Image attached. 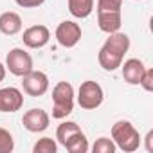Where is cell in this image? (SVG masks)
<instances>
[{
	"label": "cell",
	"mask_w": 153,
	"mask_h": 153,
	"mask_svg": "<svg viewBox=\"0 0 153 153\" xmlns=\"http://www.w3.org/2000/svg\"><path fill=\"white\" fill-rule=\"evenodd\" d=\"M121 68H123V78L128 85H139L142 74L146 70L144 63L139 59V58H130L126 59L124 63H121Z\"/></svg>",
	"instance_id": "cell-12"
},
{
	"label": "cell",
	"mask_w": 153,
	"mask_h": 153,
	"mask_svg": "<svg viewBox=\"0 0 153 153\" xmlns=\"http://www.w3.org/2000/svg\"><path fill=\"white\" fill-rule=\"evenodd\" d=\"M16 6L24 7V9H31V7H40L45 0H15Z\"/></svg>",
	"instance_id": "cell-22"
},
{
	"label": "cell",
	"mask_w": 153,
	"mask_h": 153,
	"mask_svg": "<svg viewBox=\"0 0 153 153\" xmlns=\"http://www.w3.org/2000/svg\"><path fill=\"white\" fill-rule=\"evenodd\" d=\"M128 49H130V36L124 34V33H119V31L112 33V34H108L103 47L99 49L97 61L105 70L114 72L121 67Z\"/></svg>",
	"instance_id": "cell-1"
},
{
	"label": "cell",
	"mask_w": 153,
	"mask_h": 153,
	"mask_svg": "<svg viewBox=\"0 0 153 153\" xmlns=\"http://www.w3.org/2000/svg\"><path fill=\"white\" fill-rule=\"evenodd\" d=\"M105 92L97 81H83L78 90V103L83 110H96L103 105Z\"/></svg>",
	"instance_id": "cell-4"
},
{
	"label": "cell",
	"mask_w": 153,
	"mask_h": 153,
	"mask_svg": "<svg viewBox=\"0 0 153 153\" xmlns=\"http://www.w3.org/2000/svg\"><path fill=\"white\" fill-rule=\"evenodd\" d=\"M88 148H90V146H88V140H87V137H85L83 131H78V133H76V135L65 144V149L70 151V153H87Z\"/></svg>",
	"instance_id": "cell-16"
},
{
	"label": "cell",
	"mask_w": 153,
	"mask_h": 153,
	"mask_svg": "<svg viewBox=\"0 0 153 153\" xmlns=\"http://www.w3.org/2000/svg\"><path fill=\"white\" fill-rule=\"evenodd\" d=\"M97 25L106 34L117 33L123 25L121 11H97Z\"/></svg>",
	"instance_id": "cell-11"
},
{
	"label": "cell",
	"mask_w": 153,
	"mask_h": 153,
	"mask_svg": "<svg viewBox=\"0 0 153 153\" xmlns=\"http://www.w3.org/2000/svg\"><path fill=\"white\" fill-rule=\"evenodd\" d=\"M22 40H24V45L29 47V49H42L49 43L51 40V31L47 25H31L24 31L22 34Z\"/></svg>",
	"instance_id": "cell-9"
},
{
	"label": "cell",
	"mask_w": 153,
	"mask_h": 153,
	"mask_svg": "<svg viewBox=\"0 0 153 153\" xmlns=\"http://www.w3.org/2000/svg\"><path fill=\"white\" fill-rule=\"evenodd\" d=\"M4 78H6V65L0 61V83L4 81Z\"/></svg>",
	"instance_id": "cell-24"
},
{
	"label": "cell",
	"mask_w": 153,
	"mask_h": 153,
	"mask_svg": "<svg viewBox=\"0 0 153 153\" xmlns=\"http://www.w3.org/2000/svg\"><path fill=\"white\" fill-rule=\"evenodd\" d=\"M144 140H146V149L151 153V151H153V130H149V131H148V135H146V139H144Z\"/></svg>",
	"instance_id": "cell-23"
},
{
	"label": "cell",
	"mask_w": 153,
	"mask_h": 153,
	"mask_svg": "<svg viewBox=\"0 0 153 153\" xmlns=\"http://www.w3.org/2000/svg\"><path fill=\"white\" fill-rule=\"evenodd\" d=\"M81 34H83V31H81L79 24H76L72 20H63L56 27V40L65 49H72L78 45L81 40Z\"/></svg>",
	"instance_id": "cell-7"
},
{
	"label": "cell",
	"mask_w": 153,
	"mask_h": 153,
	"mask_svg": "<svg viewBox=\"0 0 153 153\" xmlns=\"http://www.w3.org/2000/svg\"><path fill=\"white\" fill-rule=\"evenodd\" d=\"M68 11L74 18H87L94 11V0H68Z\"/></svg>",
	"instance_id": "cell-14"
},
{
	"label": "cell",
	"mask_w": 153,
	"mask_h": 153,
	"mask_svg": "<svg viewBox=\"0 0 153 153\" xmlns=\"http://www.w3.org/2000/svg\"><path fill=\"white\" fill-rule=\"evenodd\" d=\"M139 85H140L146 92H151V90H153V68H146V70H144V74H142Z\"/></svg>",
	"instance_id": "cell-21"
},
{
	"label": "cell",
	"mask_w": 153,
	"mask_h": 153,
	"mask_svg": "<svg viewBox=\"0 0 153 153\" xmlns=\"http://www.w3.org/2000/svg\"><path fill=\"white\" fill-rule=\"evenodd\" d=\"M24 24L18 13L15 11H6L0 15V33L6 34V36H15L22 31Z\"/></svg>",
	"instance_id": "cell-13"
},
{
	"label": "cell",
	"mask_w": 153,
	"mask_h": 153,
	"mask_svg": "<svg viewBox=\"0 0 153 153\" xmlns=\"http://www.w3.org/2000/svg\"><path fill=\"white\" fill-rule=\"evenodd\" d=\"M33 151H34V153H56V151H58V144H56L54 139L43 137V139H40V140L34 144Z\"/></svg>",
	"instance_id": "cell-18"
},
{
	"label": "cell",
	"mask_w": 153,
	"mask_h": 153,
	"mask_svg": "<svg viewBox=\"0 0 153 153\" xmlns=\"http://www.w3.org/2000/svg\"><path fill=\"white\" fill-rule=\"evenodd\" d=\"M49 123H51V115L42 110V108H31L24 114L22 117V124L27 131L31 133H40V131H45L49 128Z\"/></svg>",
	"instance_id": "cell-8"
},
{
	"label": "cell",
	"mask_w": 153,
	"mask_h": 153,
	"mask_svg": "<svg viewBox=\"0 0 153 153\" xmlns=\"http://www.w3.org/2000/svg\"><path fill=\"white\" fill-rule=\"evenodd\" d=\"M123 0H97V11H121Z\"/></svg>",
	"instance_id": "cell-20"
},
{
	"label": "cell",
	"mask_w": 153,
	"mask_h": 153,
	"mask_svg": "<svg viewBox=\"0 0 153 153\" xmlns=\"http://www.w3.org/2000/svg\"><path fill=\"white\" fill-rule=\"evenodd\" d=\"M78 131H81V128L76 124V123H72V121H65V123H61L59 126H58V130H56V139H58V142L65 148V144L78 133Z\"/></svg>",
	"instance_id": "cell-15"
},
{
	"label": "cell",
	"mask_w": 153,
	"mask_h": 153,
	"mask_svg": "<svg viewBox=\"0 0 153 153\" xmlns=\"http://www.w3.org/2000/svg\"><path fill=\"white\" fill-rule=\"evenodd\" d=\"M13 149H15L13 135L6 128H0V153H11Z\"/></svg>",
	"instance_id": "cell-19"
},
{
	"label": "cell",
	"mask_w": 153,
	"mask_h": 153,
	"mask_svg": "<svg viewBox=\"0 0 153 153\" xmlns=\"http://www.w3.org/2000/svg\"><path fill=\"white\" fill-rule=\"evenodd\" d=\"M112 140L124 153H133L140 146V135L130 121H117L112 126Z\"/></svg>",
	"instance_id": "cell-2"
},
{
	"label": "cell",
	"mask_w": 153,
	"mask_h": 153,
	"mask_svg": "<svg viewBox=\"0 0 153 153\" xmlns=\"http://www.w3.org/2000/svg\"><path fill=\"white\" fill-rule=\"evenodd\" d=\"M74 110V87L68 81H59L52 88V117L65 119Z\"/></svg>",
	"instance_id": "cell-3"
},
{
	"label": "cell",
	"mask_w": 153,
	"mask_h": 153,
	"mask_svg": "<svg viewBox=\"0 0 153 153\" xmlns=\"http://www.w3.org/2000/svg\"><path fill=\"white\" fill-rule=\"evenodd\" d=\"M24 92L31 97H40L49 90V76L42 70H31L29 74L22 76Z\"/></svg>",
	"instance_id": "cell-6"
},
{
	"label": "cell",
	"mask_w": 153,
	"mask_h": 153,
	"mask_svg": "<svg viewBox=\"0 0 153 153\" xmlns=\"http://www.w3.org/2000/svg\"><path fill=\"white\" fill-rule=\"evenodd\" d=\"M24 106V94L15 87L0 88V112L13 114Z\"/></svg>",
	"instance_id": "cell-10"
},
{
	"label": "cell",
	"mask_w": 153,
	"mask_h": 153,
	"mask_svg": "<svg viewBox=\"0 0 153 153\" xmlns=\"http://www.w3.org/2000/svg\"><path fill=\"white\" fill-rule=\"evenodd\" d=\"M115 149H117L115 142L112 139H108V137H99L92 146L94 153H115Z\"/></svg>",
	"instance_id": "cell-17"
},
{
	"label": "cell",
	"mask_w": 153,
	"mask_h": 153,
	"mask_svg": "<svg viewBox=\"0 0 153 153\" xmlns=\"http://www.w3.org/2000/svg\"><path fill=\"white\" fill-rule=\"evenodd\" d=\"M6 70H9L13 76L22 78L33 70V56L20 47L11 49L6 56Z\"/></svg>",
	"instance_id": "cell-5"
}]
</instances>
